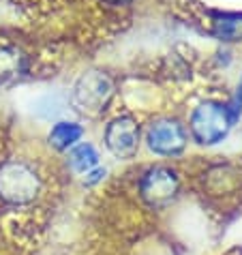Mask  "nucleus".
Segmentation results:
<instances>
[{
	"label": "nucleus",
	"instance_id": "f257e3e1",
	"mask_svg": "<svg viewBox=\"0 0 242 255\" xmlns=\"http://www.w3.org/2000/svg\"><path fill=\"white\" fill-rule=\"evenodd\" d=\"M43 193V176L39 167L26 159L0 163V202L6 206H30Z\"/></svg>",
	"mask_w": 242,
	"mask_h": 255
},
{
	"label": "nucleus",
	"instance_id": "f03ea898",
	"mask_svg": "<svg viewBox=\"0 0 242 255\" xmlns=\"http://www.w3.org/2000/svg\"><path fill=\"white\" fill-rule=\"evenodd\" d=\"M236 120L238 118L232 112L230 103L208 99V101H202L191 112L189 133L199 146H215L230 135Z\"/></svg>",
	"mask_w": 242,
	"mask_h": 255
},
{
	"label": "nucleus",
	"instance_id": "7ed1b4c3",
	"mask_svg": "<svg viewBox=\"0 0 242 255\" xmlns=\"http://www.w3.org/2000/svg\"><path fill=\"white\" fill-rule=\"evenodd\" d=\"M114 97V82L103 71H88L73 84L69 95L71 108L84 114H101Z\"/></svg>",
	"mask_w": 242,
	"mask_h": 255
},
{
	"label": "nucleus",
	"instance_id": "20e7f679",
	"mask_svg": "<svg viewBox=\"0 0 242 255\" xmlns=\"http://www.w3.org/2000/svg\"><path fill=\"white\" fill-rule=\"evenodd\" d=\"M137 189H139L141 200L148 206L165 208L180 193V174L174 167L156 163V165H150L141 174Z\"/></svg>",
	"mask_w": 242,
	"mask_h": 255
},
{
	"label": "nucleus",
	"instance_id": "39448f33",
	"mask_svg": "<svg viewBox=\"0 0 242 255\" xmlns=\"http://www.w3.org/2000/svg\"><path fill=\"white\" fill-rule=\"evenodd\" d=\"M144 141L156 157H180L189 146V131L178 118L161 116L146 127Z\"/></svg>",
	"mask_w": 242,
	"mask_h": 255
},
{
	"label": "nucleus",
	"instance_id": "423d86ee",
	"mask_svg": "<svg viewBox=\"0 0 242 255\" xmlns=\"http://www.w3.org/2000/svg\"><path fill=\"white\" fill-rule=\"evenodd\" d=\"M103 141H105V148H108L116 159H122V161L133 159L141 144L139 123L129 114H120L116 118H112L110 123L105 125Z\"/></svg>",
	"mask_w": 242,
	"mask_h": 255
},
{
	"label": "nucleus",
	"instance_id": "0eeeda50",
	"mask_svg": "<svg viewBox=\"0 0 242 255\" xmlns=\"http://www.w3.org/2000/svg\"><path fill=\"white\" fill-rule=\"evenodd\" d=\"M84 127L77 123V120H69V118H62L58 123L52 125V129L47 133V141L54 150L58 152H69L75 144H80L82 137H84Z\"/></svg>",
	"mask_w": 242,
	"mask_h": 255
},
{
	"label": "nucleus",
	"instance_id": "6e6552de",
	"mask_svg": "<svg viewBox=\"0 0 242 255\" xmlns=\"http://www.w3.org/2000/svg\"><path fill=\"white\" fill-rule=\"evenodd\" d=\"M28 71V56L22 47L2 43L0 45V84L19 80Z\"/></svg>",
	"mask_w": 242,
	"mask_h": 255
},
{
	"label": "nucleus",
	"instance_id": "1a4fd4ad",
	"mask_svg": "<svg viewBox=\"0 0 242 255\" xmlns=\"http://www.w3.org/2000/svg\"><path fill=\"white\" fill-rule=\"evenodd\" d=\"M67 165L73 174L84 176L101 165V152L92 141H80L67 152Z\"/></svg>",
	"mask_w": 242,
	"mask_h": 255
},
{
	"label": "nucleus",
	"instance_id": "9d476101",
	"mask_svg": "<svg viewBox=\"0 0 242 255\" xmlns=\"http://www.w3.org/2000/svg\"><path fill=\"white\" fill-rule=\"evenodd\" d=\"M69 108H71L69 97H62L58 93H47L34 101V114H37V118L54 120V123H58V120L65 118Z\"/></svg>",
	"mask_w": 242,
	"mask_h": 255
},
{
	"label": "nucleus",
	"instance_id": "9b49d317",
	"mask_svg": "<svg viewBox=\"0 0 242 255\" xmlns=\"http://www.w3.org/2000/svg\"><path fill=\"white\" fill-rule=\"evenodd\" d=\"M212 34L221 41L242 39V13H217L212 17Z\"/></svg>",
	"mask_w": 242,
	"mask_h": 255
},
{
	"label": "nucleus",
	"instance_id": "f8f14e48",
	"mask_svg": "<svg viewBox=\"0 0 242 255\" xmlns=\"http://www.w3.org/2000/svg\"><path fill=\"white\" fill-rule=\"evenodd\" d=\"M105 176H108V167H103V165H99L95 169H90L88 174H84L82 176V182L86 187H97V185H101V182L105 180Z\"/></svg>",
	"mask_w": 242,
	"mask_h": 255
},
{
	"label": "nucleus",
	"instance_id": "ddd939ff",
	"mask_svg": "<svg viewBox=\"0 0 242 255\" xmlns=\"http://www.w3.org/2000/svg\"><path fill=\"white\" fill-rule=\"evenodd\" d=\"M230 108H232L234 114H236V118L242 114V77H240V84H238V93L234 97V101L230 103Z\"/></svg>",
	"mask_w": 242,
	"mask_h": 255
},
{
	"label": "nucleus",
	"instance_id": "4468645a",
	"mask_svg": "<svg viewBox=\"0 0 242 255\" xmlns=\"http://www.w3.org/2000/svg\"><path fill=\"white\" fill-rule=\"evenodd\" d=\"M103 2H108V4H124V2H129V0H103Z\"/></svg>",
	"mask_w": 242,
	"mask_h": 255
}]
</instances>
